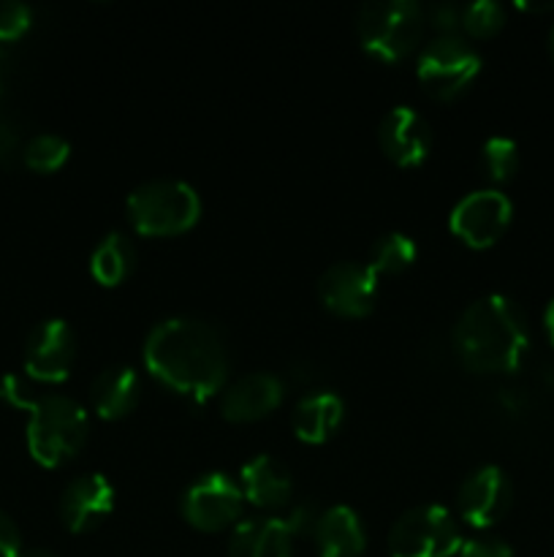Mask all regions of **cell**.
I'll list each match as a JSON object with an SVG mask.
<instances>
[{"label": "cell", "mask_w": 554, "mask_h": 557, "mask_svg": "<svg viewBox=\"0 0 554 557\" xmlns=\"http://www.w3.org/2000/svg\"><path fill=\"white\" fill-rule=\"evenodd\" d=\"M462 533L445 506L429 504L405 511L389 533L391 557H451L459 555Z\"/></svg>", "instance_id": "8992f818"}, {"label": "cell", "mask_w": 554, "mask_h": 557, "mask_svg": "<svg viewBox=\"0 0 554 557\" xmlns=\"http://www.w3.org/2000/svg\"><path fill=\"white\" fill-rule=\"evenodd\" d=\"M315 520L307 506H297L288 517H250L237 522L228 542L231 557H293V539Z\"/></svg>", "instance_id": "ba28073f"}, {"label": "cell", "mask_w": 554, "mask_h": 557, "mask_svg": "<svg viewBox=\"0 0 554 557\" xmlns=\"http://www.w3.org/2000/svg\"><path fill=\"white\" fill-rule=\"evenodd\" d=\"M519 9L525 11H552L554 9V0H549V3H516Z\"/></svg>", "instance_id": "836d02e7"}, {"label": "cell", "mask_w": 554, "mask_h": 557, "mask_svg": "<svg viewBox=\"0 0 554 557\" xmlns=\"http://www.w3.org/2000/svg\"><path fill=\"white\" fill-rule=\"evenodd\" d=\"M543 379H546L549 386H554V364L552 368H546V375H543Z\"/></svg>", "instance_id": "e575fe53"}, {"label": "cell", "mask_w": 554, "mask_h": 557, "mask_svg": "<svg viewBox=\"0 0 554 557\" xmlns=\"http://www.w3.org/2000/svg\"><path fill=\"white\" fill-rule=\"evenodd\" d=\"M511 215H514V207H511L508 196L494 188H483L456 201L449 226L470 248H489L503 237Z\"/></svg>", "instance_id": "30bf717a"}, {"label": "cell", "mask_w": 554, "mask_h": 557, "mask_svg": "<svg viewBox=\"0 0 554 557\" xmlns=\"http://www.w3.org/2000/svg\"><path fill=\"white\" fill-rule=\"evenodd\" d=\"M76 359V341L63 319H47L30 332L25 346V370L38 384H60L68 379Z\"/></svg>", "instance_id": "7c38bea8"}, {"label": "cell", "mask_w": 554, "mask_h": 557, "mask_svg": "<svg viewBox=\"0 0 554 557\" xmlns=\"http://www.w3.org/2000/svg\"><path fill=\"white\" fill-rule=\"evenodd\" d=\"M511 482L498 466H481L462 482L456 509L473 528H489L503 520L511 506Z\"/></svg>", "instance_id": "4fadbf2b"}, {"label": "cell", "mask_w": 554, "mask_h": 557, "mask_svg": "<svg viewBox=\"0 0 554 557\" xmlns=\"http://www.w3.org/2000/svg\"><path fill=\"white\" fill-rule=\"evenodd\" d=\"M27 411V451L43 468L68 462L85 446L90 419L76 400L65 395H33Z\"/></svg>", "instance_id": "3957f363"}, {"label": "cell", "mask_w": 554, "mask_h": 557, "mask_svg": "<svg viewBox=\"0 0 554 557\" xmlns=\"http://www.w3.org/2000/svg\"><path fill=\"white\" fill-rule=\"evenodd\" d=\"M71 156V145L58 134H38L22 150V161L33 169V172H58Z\"/></svg>", "instance_id": "603a6c76"}, {"label": "cell", "mask_w": 554, "mask_h": 557, "mask_svg": "<svg viewBox=\"0 0 554 557\" xmlns=\"http://www.w3.org/2000/svg\"><path fill=\"white\" fill-rule=\"evenodd\" d=\"M481 58L459 36H438L418 54V79L429 96L440 101L462 96L476 82Z\"/></svg>", "instance_id": "52a82bcc"}, {"label": "cell", "mask_w": 554, "mask_h": 557, "mask_svg": "<svg viewBox=\"0 0 554 557\" xmlns=\"http://www.w3.org/2000/svg\"><path fill=\"white\" fill-rule=\"evenodd\" d=\"M429 20L438 27L440 36H456V27H462V9L454 3H440L429 9Z\"/></svg>", "instance_id": "83f0119b"}, {"label": "cell", "mask_w": 554, "mask_h": 557, "mask_svg": "<svg viewBox=\"0 0 554 557\" xmlns=\"http://www.w3.org/2000/svg\"><path fill=\"white\" fill-rule=\"evenodd\" d=\"M134 243L119 232H109L90 256V272L101 286H119L134 272Z\"/></svg>", "instance_id": "44dd1931"}, {"label": "cell", "mask_w": 554, "mask_h": 557, "mask_svg": "<svg viewBox=\"0 0 554 557\" xmlns=\"http://www.w3.org/2000/svg\"><path fill=\"white\" fill-rule=\"evenodd\" d=\"M33 11L20 0H0V44L16 41L27 33Z\"/></svg>", "instance_id": "484cf974"}, {"label": "cell", "mask_w": 554, "mask_h": 557, "mask_svg": "<svg viewBox=\"0 0 554 557\" xmlns=\"http://www.w3.org/2000/svg\"><path fill=\"white\" fill-rule=\"evenodd\" d=\"M282 381L272 373H248L223 389L221 411L228 422H255L282 403Z\"/></svg>", "instance_id": "2e32d148"}, {"label": "cell", "mask_w": 554, "mask_h": 557, "mask_svg": "<svg viewBox=\"0 0 554 557\" xmlns=\"http://www.w3.org/2000/svg\"><path fill=\"white\" fill-rule=\"evenodd\" d=\"M90 400L101 419L114 422V419L128 417L141 400V375L134 368H125V364L103 370L92 381Z\"/></svg>", "instance_id": "d6986e66"}, {"label": "cell", "mask_w": 554, "mask_h": 557, "mask_svg": "<svg viewBox=\"0 0 554 557\" xmlns=\"http://www.w3.org/2000/svg\"><path fill=\"white\" fill-rule=\"evenodd\" d=\"M549 54H552L554 60V27H552V36H549Z\"/></svg>", "instance_id": "d590c367"}, {"label": "cell", "mask_w": 554, "mask_h": 557, "mask_svg": "<svg viewBox=\"0 0 554 557\" xmlns=\"http://www.w3.org/2000/svg\"><path fill=\"white\" fill-rule=\"evenodd\" d=\"M345 417V403L335 392H315L302 397L293 408V433L304 444H324L335 435Z\"/></svg>", "instance_id": "ffe728a7"}, {"label": "cell", "mask_w": 554, "mask_h": 557, "mask_svg": "<svg viewBox=\"0 0 554 557\" xmlns=\"http://www.w3.org/2000/svg\"><path fill=\"white\" fill-rule=\"evenodd\" d=\"M242 490L228 473H206L196 479L182 495V517L199 531H223L242 515Z\"/></svg>", "instance_id": "9c48e42d"}, {"label": "cell", "mask_w": 554, "mask_h": 557, "mask_svg": "<svg viewBox=\"0 0 554 557\" xmlns=\"http://www.w3.org/2000/svg\"><path fill=\"white\" fill-rule=\"evenodd\" d=\"M320 302L345 319H362L378 302V275L367 264L340 261L320 275Z\"/></svg>", "instance_id": "8fae6325"}, {"label": "cell", "mask_w": 554, "mask_h": 557, "mask_svg": "<svg viewBox=\"0 0 554 557\" xmlns=\"http://www.w3.org/2000/svg\"><path fill=\"white\" fill-rule=\"evenodd\" d=\"M459 557H514V549L498 536H476L462 542Z\"/></svg>", "instance_id": "4316f807"}, {"label": "cell", "mask_w": 554, "mask_h": 557, "mask_svg": "<svg viewBox=\"0 0 554 557\" xmlns=\"http://www.w3.org/2000/svg\"><path fill=\"white\" fill-rule=\"evenodd\" d=\"M462 364L473 373H514L530 351V330L519 305L503 294H489L467 305L454 330Z\"/></svg>", "instance_id": "7a4b0ae2"}, {"label": "cell", "mask_w": 554, "mask_h": 557, "mask_svg": "<svg viewBox=\"0 0 554 557\" xmlns=\"http://www.w3.org/2000/svg\"><path fill=\"white\" fill-rule=\"evenodd\" d=\"M22 553V536L16 531L14 520L5 511H0V557H16Z\"/></svg>", "instance_id": "f546056e"}, {"label": "cell", "mask_w": 554, "mask_h": 557, "mask_svg": "<svg viewBox=\"0 0 554 557\" xmlns=\"http://www.w3.org/2000/svg\"><path fill=\"white\" fill-rule=\"evenodd\" d=\"M5 63H9V54H5L3 44H0V96L5 90Z\"/></svg>", "instance_id": "d6a6232c"}, {"label": "cell", "mask_w": 554, "mask_h": 557, "mask_svg": "<svg viewBox=\"0 0 554 557\" xmlns=\"http://www.w3.org/2000/svg\"><path fill=\"white\" fill-rule=\"evenodd\" d=\"M378 141L396 166H418L432 150V128L416 109L394 107L380 120Z\"/></svg>", "instance_id": "9a60e30c"}, {"label": "cell", "mask_w": 554, "mask_h": 557, "mask_svg": "<svg viewBox=\"0 0 554 557\" xmlns=\"http://www.w3.org/2000/svg\"><path fill=\"white\" fill-rule=\"evenodd\" d=\"M16 557H58V555H52L49 549H41V547H22V553Z\"/></svg>", "instance_id": "1f68e13d"}, {"label": "cell", "mask_w": 554, "mask_h": 557, "mask_svg": "<svg viewBox=\"0 0 554 557\" xmlns=\"http://www.w3.org/2000/svg\"><path fill=\"white\" fill-rule=\"evenodd\" d=\"M543 326H546L549 343L554 346V299L546 305V310H543Z\"/></svg>", "instance_id": "4dcf8cb0"}, {"label": "cell", "mask_w": 554, "mask_h": 557, "mask_svg": "<svg viewBox=\"0 0 554 557\" xmlns=\"http://www.w3.org/2000/svg\"><path fill=\"white\" fill-rule=\"evenodd\" d=\"M114 509V487L101 473L76 476L60 495V517L71 533H87L101 525Z\"/></svg>", "instance_id": "5bb4252c"}, {"label": "cell", "mask_w": 554, "mask_h": 557, "mask_svg": "<svg viewBox=\"0 0 554 557\" xmlns=\"http://www.w3.org/2000/svg\"><path fill=\"white\" fill-rule=\"evenodd\" d=\"M20 145H22V139H20V131H16V125L11 123L9 117H3V114H0V166L14 161V156L20 152Z\"/></svg>", "instance_id": "f1b7e54d"}, {"label": "cell", "mask_w": 554, "mask_h": 557, "mask_svg": "<svg viewBox=\"0 0 554 557\" xmlns=\"http://www.w3.org/2000/svg\"><path fill=\"white\" fill-rule=\"evenodd\" d=\"M201 199L179 180H150L128 196V221L144 237H174L196 226Z\"/></svg>", "instance_id": "277c9868"}, {"label": "cell", "mask_w": 554, "mask_h": 557, "mask_svg": "<svg viewBox=\"0 0 554 557\" xmlns=\"http://www.w3.org/2000/svg\"><path fill=\"white\" fill-rule=\"evenodd\" d=\"M144 364L152 379L196 403L226 389L228 354L212 324L174 315L152 326L144 341Z\"/></svg>", "instance_id": "6da1fadb"}, {"label": "cell", "mask_w": 554, "mask_h": 557, "mask_svg": "<svg viewBox=\"0 0 554 557\" xmlns=\"http://www.w3.org/2000/svg\"><path fill=\"white\" fill-rule=\"evenodd\" d=\"M424 9L413 0H380L358 9V41L373 58L396 63L418 47L424 36Z\"/></svg>", "instance_id": "5b68a950"}, {"label": "cell", "mask_w": 554, "mask_h": 557, "mask_svg": "<svg viewBox=\"0 0 554 557\" xmlns=\"http://www.w3.org/2000/svg\"><path fill=\"white\" fill-rule=\"evenodd\" d=\"M315 549L320 557H358L367 547L362 520L348 506H331L313 525Z\"/></svg>", "instance_id": "ac0fdd59"}, {"label": "cell", "mask_w": 554, "mask_h": 557, "mask_svg": "<svg viewBox=\"0 0 554 557\" xmlns=\"http://www.w3.org/2000/svg\"><path fill=\"white\" fill-rule=\"evenodd\" d=\"M239 490H242L244 500L259 509H280L291 500L293 482L280 460H275L272 455H255L242 466Z\"/></svg>", "instance_id": "e0dca14e"}, {"label": "cell", "mask_w": 554, "mask_h": 557, "mask_svg": "<svg viewBox=\"0 0 554 557\" xmlns=\"http://www.w3.org/2000/svg\"><path fill=\"white\" fill-rule=\"evenodd\" d=\"M418 248L413 243V237L402 232H389L383 234L380 239H375L373 250H369V261L367 267L375 272L378 277L383 275H400L402 270L416 261Z\"/></svg>", "instance_id": "7402d4cb"}, {"label": "cell", "mask_w": 554, "mask_h": 557, "mask_svg": "<svg viewBox=\"0 0 554 557\" xmlns=\"http://www.w3.org/2000/svg\"><path fill=\"white\" fill-rule=\"evenodd\" d=\"M505 25L503 5L494 0H476L462 9V30L473 38H489Z\"/></svg>", "instance_id": "d4e9b609"}, {"label": "cell", "mask_w": 554, "mask_h": 557, "mask_svg": "<svg viewBox=\"0 0 554 557\" xmlns=\"http://www.w3.org/2000/svg\"><path fill=\"white\" fill-rule=\"evenodd\" d=\"M481 163H483V172L492 183H505L516 174L519 169V147H516L514 139L508 136H492L487 139L481 150Z\"/></svg>", "instance_id": "cb8c5ba5"}]
</instances>
